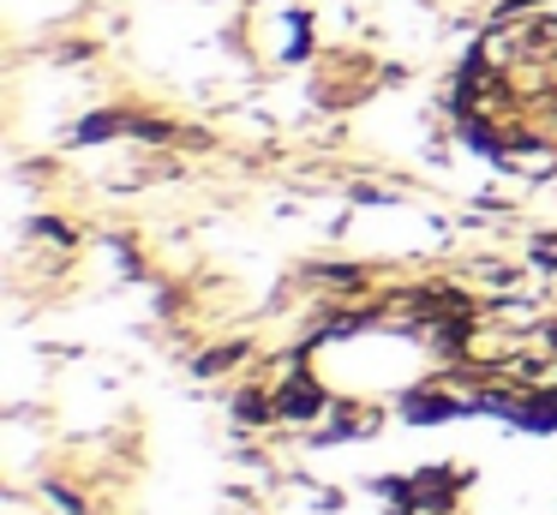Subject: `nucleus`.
Wrapping results in <instances>:
<instances>
[{"label": "nucleus", "instance_id": "nucleus-4", "mask_svg": "<svg viewBox=\"0 0 557 515\" xmlns=\"http://www.w3.org/2000/svg\"><path fill=\"white\" fill-rule=\"evenodd\" d=\"M246 359H252V342H222V347H210V354H198L193 371L198 378H216V371H234V366H246Z\"/></svg>", "mask_w": 557, "mask_h": 515}, {"label": "nucleus", "instance_id": "nucleus-2", "mask_svg": "<svg viewBox=\"0 0 557 515\" xmlns=\"http://www.w3.org/2000/svg\"><path fill=\"white\" fill-rule=\"evenodd\" d=\"M228 414H234V426H246V431L282 426V419H276V390H270V383H240L234 402H228Z\"/></svg>", "mask_w": 557, "mask_h": 515}, {"label": "nucleus", "instance_id": "nucleus-1", "mask_svg": "<svg viewBox=\"0 0 557 515\" xmlns=\"http://www.w3.org/2000/svg\"><path fill=\"white\" fill-rule=\"evenodd\" d=\"M473 407V390H461V383H420V390L401 395V419H413V426H437V419H456Z\"/></svg>", "mask_w": 557, "mask_h": 515}, {"label": "nucleus", "instance_id": "nucleus-5", "mask_svg": "<svg viewBox=\"0 0 557 515\" xmlns=\"http://www.w3.org/2000/svg\"><path fill=\"white\" fill-rule=\"evenodd\" d=\"M312 282H324V287H366V270H360V263H318Z\"/></svg>", "mask_w": 557, "mask_h": 515}, {"label": "nucleus", "instance_id": "nucleus-6", "mask_svg": "<svg viewBox=\"0 0 557 515\" xmlns=\"http://www.w3.org/2000/svg\"><path fill=\"white\" fill-rule=\"evenodd\" d=\"M42 498H54V503H61V515H90V503L78 498L73 486H61V479H49V486H42Z\"/></svg>", "mask_w": 557, "mask_h": 515}, {"label": "nucleus", "instance_id": "nucleus-3", "mask_svg": "<svg viewBox=\"0 0 557 515\" xmlns=\"http://www.w3.org/2000/svg\"><path fill=\"white\" fill-rule=\"evenodd\" d=\"M126 120H133L126 108H97V114H85L73 126V144H109L114 132H126Z\"/></svg>", "mask_w": 557, "mask_h": 515}]
</instances>
